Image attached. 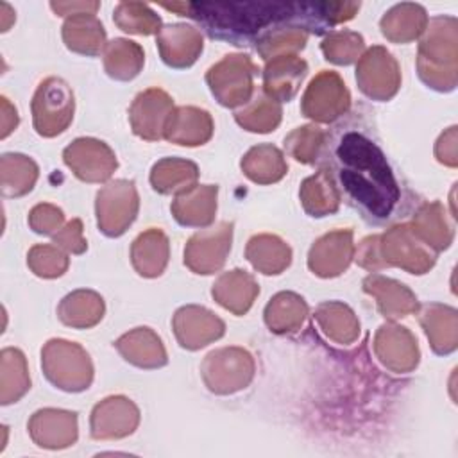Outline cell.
Returning a JSON list of instances; mask_svg holds the SVG:
<instances>
[{
	"mask_svg": "<svg viewBox=\"0 0 458 458\" xmlns=\"http://www.w3.org/2000/svg\"><path fill=\"white\" fill-rule=\"evenodd\" d=\"M29 222L36 233L50 234L52 231H55L61 225L63 211L50 204H39L30 211Z\"/></svg>",
	"mask_w": 458,
	"mask_h": 458,
	"instance_id": "obj_42",
	"label": "cell"
},
{
	"mask_svg": "<svg viewBox=\"0 0 458 458\" xmlns=\"http://www.w3.org/2000/svg\"><path fill=\"white\" fill-rule=\"evenodd\" d=\"M143 64V52L134 41L114 39L107 47L106 70L114 79H132Z\"/></svg>",
	"mask_w": 458,
	"mask_h": 458,
	"instance_id": "obj_35",
	"label": "cell"
},
{
	"mask_svg": "<svg viewBox=\"0 0 458 458\" xmlns=\"http://www.w3.org/2000/svg\"><path fill=\"white\" fill-rule=\"evenodd\" d=\"M306 68L302 59L290 55L276 57L265 68V91L274 100H290L306 75Z\"/></svg>",
	"mask_w": 458,
	"mask_h": 458,
	"instance_id": "obj_19",
	"label": "cell"
},
{
	"mask_svg": "<svg viewBox=\"0 0 458 458\" xmlns=\"http://www.w3.org/2000/svg\"><path fill=\"white\" fill-rule=\"evenodd\" d=\"M290 249L277 236H254L247 245L249 261L263 274H279L290 263Z\"/></svg>",
	"mask_w": 458,
	"mask_h": 458,
	"instance_id": "obj_28",
	"label": "cell"
},
{
	"mask_svg": "<svg viewBox=\"0 0 458 458\" xmlns=\"http://www.w3.org/2000/svg\"><path fill=\"white\" fill-rule=\"evenodd\" d=\"M351 236V231H335L322 236L310 250L308 265L313 274L329 277L344 272L352 258Z\"/></svg>",
	"mask_w": 458,
	"mask_h": 458,
	"instance_id": "obj_17",
	"label": "cell"
},
{
	"mask_svg": "<svg viewBox=\"0 0 458 458\" xmlns=\"http://www.w3.org/2000/svg\"><path fill=\"white\" fill-rule=\"evenodd\" d=\"M172 114V100L161 89L140 93L131 107V123L138 136L145 140H159Z\"/></svg>",
	"mask_w": 458,
	"mask_h": 458,
	"instance_id": "obj_13",
	"label": "cell"
},
{
	"mask_svg": "<svg viewBox=\"0 0 458 458\" xmlns=\"http://www.w3.org/2000/svg\"><path fill=\"white\" fill-rule=\"evenodd\" d=\"M361 48L363 38L354 32H338L322 43L326 59L338 64H349L354 59H358Z\"/></svg>",
	"mask_w": 458,
	"mask_h": 458,
	"instance_id": "obj_39",
	"label": "cell"
},
{
	"mask_svg": "<svg viewBox=\"0 0 458 458\" xmlns=\"http://www.w3.org/2000/svg\"><path fill=\"white\" fill-rule=\"evenodd\" d=\"M356 79L360 88L374 98H390L399 86V72L392 55L381 47L370 48L361 59Z\"/></svg>",
	"mask_w": 458,
	"mask_h": 458,
	"instance_id": "obj_11",
	"label": "cell"
},
{
	"mask_svg": "<svg viewBox=\"0 0 458 458\" xmlns=\"http://www.w3.org/2000/svg\"><path fill=\"white\" fill-rule=\"evenodd\" d=\"M32 114L41 136L63 132L73 116V95L68 84L55 77L41 82L32 100Z\"/></svg>",
	"mask_w": 458,
	"mask_h": 458,
	"instance_id": "obj_3",
	"label": "cell"
},
{
	"mask_svg": "<svg viewBox=\"0 0 458 458\" xmlns=\"http://www.w3.org/2000/svg\"><path fill=\"white\" fill-rule=\"evenodd\" d=\"M168 261V240L157 231L150 229L140 234L132 245V263L138 274L145 277L159 276Z\"/></svg>",
	"mask_w": 458,
	"mask_h": 458,
	"instance_id": "obj_24",
	"label": "cell"
},
{
	"mask_svg": "<svg viewBox=\"0 0 458 458\" xmlns=\"http://www.w3.org/2000/svg\"><path fill=\"white\" fill-rule=\"evenodd\" d=\"M363 290L377 299L379 310L385 317H404L417 308V299L413 297V293L404 284H399L392 279H385L381 276H369L363 281Z\"/></svg>",
	"mask_w": 458,
	"mask_h": 458,
	"instance_id": "obj_21",
	"label": "cell"
},
{
	"mask_svg": "<svg viewBox=\"0 0 458 458\" xmlns=\"http://www.w3.org/2000/svg\"><path fill=\"white\" fill-rule=\"evenodd\" d=\"M233 224H222L216 229L197 233L184 249V263L197 274H211L222 267L231 249Z\"/></svg>",
	"mask_w": 458,
	"mask_h": 458,
	"instance_id": "obj_10",
	"label": "cell"
},
{
	"mask_svg": "<svg viewBox=\"0 0 458 458\" xmlns=\"http://www.w3.org/2000/svg\"><path fill=\"white\" fill-rule=\"evenodd\" d=\"M317 320L324 331L338 342H351L360 331V324L352 317V311L338 302L322 304L317 311Z\"/></svg>",
	"mask_w": 458,
	"mask_h": 458,
	"instance_id": "obj_36",
	"label": "cell"
},
{
	"mask_svg": "<svg viewBox=\"0 0 458 458\" xmlns=\"http://www.w3.org/2000/svg\"><path fill=\"white\" fill-rule=\"evenodd\" d=\"M254 64L249 55H225L208 72V82L218 102L229 107L249 100L252 91Z\"/></svg>",
	"mask_w": 458,
	"mask_h": 458,
	"instance_id": "obj_5",
	"label": "cell"
},
{
	"mask_svg": "<svg viewBox=\"0 0 458 458\" xmlns=\"http://www.w3.org/2000/svg\"><path fill=\"white\" fill-rule=\"evenodd\" d=\"M216 209V186H193L175 199L172 211L182 225H208Z\"/></svg>",
	"mask_w": 458,
	"mask_h": 458,
	"instance_id": "obj_20",
	"label": "cell"
},
{
	"mask_svg": "<svg viewBox=\"0 0 458 458\" xmlns=\"http://www.w3.org/2000/svg\"><path fill=\"white\" fill-rule=\"evenodd\" d=\"M306 311L308 308L302 297L292 292H283V293H277L268 302L265 310V320L272 331L286 333V331L297 329L302 324Z\"/></svg>",
	"mask_w": 458,
	"mask_h": 458,
	"instance_id": "obj_30",
	"label": "cell"
},
{
	"mask_svg": "<svg viewBox=\"0 0 458 458\" xmlns=\"http://www.w3.org/2000/svg\"><path fill=\"white\" fill-rule=\"evenodd\" d=\"M34 442L41 447H68L77 438V417L73 411L39 410L29 422Z\"/></svg>",
	"mask_w": 458,
	"mask_h": 458,
	"instance_id": "obj_15",
	"label": "cell"
},
{
	"mask_svg": "<svg viewBox=\"0 0 458 458\" xmlns=\"http://www.w3.org/2000/svg\"><path fill=\"white\" fill-rule=\"evenodd\" d=\"M211 118L206 111L195 107H179L172 111L166 125L165 136L179 145H202L211 136Z\"/></svg>",
	"mask_w": 458,
	"mask_h": 458,
	"instance_id": "obj_18",
	"label": "cell"
},
{
	"mask_svg": "<svg viewBox=\"0 0 458 458\" xmlns=\"http://www.w3.org/2000/svg\"><path fill=\"white\" fill-rule=\"evenodd\" d=\"M166 41H174L177 45H159L161 55L166 64L170 66H190L195 59L197 54L202 50V38L186 25H172L166 27L161 36Z\"/></svg>",
	"mask_w": 458,
	"mask_h": 458,
	"instance_id": "obj_25",
	"label": "cell"
},
{
	"mask_svg": "<svg viewBox=\"0 0 458 458\" xmlns=\"http://www.w3.org/2000/svg\"><path fill=\"white\" fill-rule=\"evenodd\" d=\"M64 354L66 360H63V352L59 349V342L57 340H50L43 352H41V365L45 369L47 377L57 385L63 390L68 392H79L82 390L79 381L75 379L73 372L86 383H91V376H93V369L89 363V356L73 342H66L64 340Z\"/></svg>",
	"mask_w": 458,
	"mask_h": 458,
	"instance_id": "obj_4",
	"label": "cell"
},
{
	"mask_svg": "<svg viewBox=\"0 0 458 458\" xmlns=\"http://www.w3.org/2000/svg\"><path fill=\"white\" fill-rule=\"evenodd\" d=\"M236 120L240 125L247 127L254 132H268L274 131V127L281 120V107L274 98L258 97L254 106L247 111L236 113Z\"/></svg>",
	"mask_w": 458,
	"mask_h": 458,
	"instance_id": "obj_37",
	"label": "cell"
},
{
	"mask_svg": "<svg viewBox=\"0 0 458 458\" xmlns=\"http://www.w3.org/2000/svg\"><path fill=\"white\" fill-rule=\"evenodd\" d=\"M182 16L208 25L215 38L238 41L268 23L295 14L297 4H186Z\"/></svg>",
	"mask_w": 458,
	"mask_h": 458,
	"instance_id": "obj_2",
	"label": "cell"
},
{
	"mask_svg": "<svg viewBox=\"0 0 458 458\" xmlns=\"http://www.w3.org/2000/svg\"><path fill=\"white\" fill-rule=\"evenodd\" d=\"M16 174L2 175V190L5 195H23L32 190V184L38 177V166L32 159L21 154H5Z\"/></svg>",
	"mask_w": 458,
	"mask_h": 458,
	"instance_id": "obj_38",
	"label": "cell"
},
{
	"mask_svg": "<svg viewBox=\"0 0 458 458\" xmlns=\"http://www.w3.org/2000/svg\"><path fill=\"white\" fill-rule=\"evenodd\" d=\"M104 302L93 292L79 290L66 295L59 306V317L64 324L75 327H89L102 318Z\"/></svg>",
	"mask_w": 458,
	"mask_h": 458,
	"instance_id": "obj_29",
	"label": "cell"
},
{
	"mask_svg": "<svg viewBox=\"0 0 458 458\" xmlns=\"http://www.w3.org/2000/svg\"><path fill=\"white\" fill-rule=\"evenodd\" d=\"M116 347L127 361H132L138 367H161L166 363V352L161 340L148 327H138L132 333L123 335L116 342Z\"/></svg>",
	"mask_w": 458,
	"mask_h": 458,
	"instance_id": "obj_22",
	"label": "cell"
},
{
	"mask_svg": "<svg viewBox=\"0 0 458 458\" xmlns=\"http://www.w3.org/2000/svg\"><path fill=\"white\" fill-rule=\"evenodd\" d=\"M322 138H324V132L318 127L306 125V127H299L297 131H293L284 140V143L297 161L311 163L318 152Z\"/></svg>",
	"mask_w": 458,
	"mask_h": 458,
	"instance_id": "obj_40",
	"label": "cell"
},
{
	"mask_svg": "<svg viewBox=\"0 0 458 458\" xmlns=\"http://www.w3.org/2000/svg\"><path fill=\"white\" fill-rule=\"evenodd\" d=\"M301 199L306 211L313 216H324L326 213H333L338 208V193L326 170H320L302 182Z\"/></svg>",
	"mask_w": 458,
	"mask_h": 458,
	"instance_id": "obj_33",
	"label": "cell"
},
{
	"mask_svg": "<svg viewBox=\"0 0 458 458\" xmlns=\"http://www.w3.org/2000/svg\"><path fill=\"white\" fill-rule=\"evenodd\" d=\"M63 36L70 50L82 54H97L104 43L102 25L93 16L86 18L84 14L68 20L63 27Z\"/></svg>",
	"mask_w": 458,
	"mask_h": 458,
	"instance_id": "obj_34",
	"label": "cell"
},
{
	"mask_svg": "<svg viewBox=\"0 0 458 458\" xmlns=\"http://www.w3.org/2000/svg\"><path fill=\"white\" fill-rule=\"evenodd\" d=\"M349 107V91L333 72H322L315 77L302 98L306 116L318 122H333Z\"/></svg>",
	"mask_w": 458,
	"mask_h": 458,
	"instance_id": "obj_7",
	"label": "cell"
},
{
	"mask_svg": "<svg viewBox=\"0 0 458 458\" xmlns=\"http://www.w3.org/2000/svg\"><path fill=\"white\" fill-rule=\"evenodd\" d=\"M175 335L182 347L199 349L224 333V322L211 311L197 306L181 308L174 317Z\"/></svg>",
	"mask_w": 458,
	"mask_h": 458,
	"instance_id": "obj_16",
	"label": "cell"
},
{
	"mask_svg": "<svg viewBox=\"0 0 458 458\" xmlns=\"http://www.w3.org/2000/svg\"><path fill=\"white\" fill-rule=\"evenodd\" d=\"M397 345H392V342L385 336V333L379 329L376 336V351L379 360L394 369V370H410L417 365L419 361V349H417V340L411 336L406 327H397Z\"/></svg>",
	"mask_w": 458,
	"mask_h": 458,
	"instance_id": "obj_27",
	"label": "cell"
},
{
	"mask_svg": "<svg viewBox=\"0 0 458 458\" xmlns=\"http://www.w3.org/2000/svg\"><path fill=\"white\" fill-rule=\"evenodd\" d=\"M428 338L438 354L454 351L456 347V311L453 308L431 304L426 306L420 317Z\"/></svg>",
	"mask_w": 458,
	"mask_h": 458,
	"instance_id": "obj_26",
	"label": "cell"
},
{
	"mask_svg": "<svg viewBox=\"0 0 458 458\" xmlns=\"http://www.w3.org/2000/svg\"><path fill=\"white\" fill-rule=\"evenodd\" d=\"M385 243L379 247L385 256V265L392 263L410 270L411 274H424L433 263L435 256L417 243V234L410 225H397L383 236Z\"/></svg>",
	"mask_w": 458,
	"mask_h": 458,
	"instance_id": "obj_12",
	"label": "cell"
},
{
	"mask_svg": "<svg viewBox=\"0 0 458 458\" xmlns=\"http://www.w3.org/2000/svg\"><path fill=\"white\" fill-rule=\"evenodd\" d=\"M138 408L125 397H109L97 404L91 415L93 438H120L138 426Z\"/></svg>",
	"mask_w": 458,
	"mask_h": 458,
	"instance_id": "obj_14",
	"label": "cell"
},
{
	"mask_svg": "<svg viewBox=\"0 0 458 458\" xmlns=\"http://www.w3.org/2000/svg\"><path fill=\"white\" fill-rule=\"evenodd\" d=\"M202 370H204V379H206L209 390L218 392V394H231L240 388H245L250 381V379H247L236 372H231V370L254 372V363L247 351L233 347L229 352V367H227V352H225V349H220V351L211 352L206 358Z\"/></svg>",
	"mask_w": 458,
	"mask_h": 458,
	"instance_id": "obj_9",
	"label": "cell"
},
{
	"mask_svg": "<svg viewBox=\"0 0 458 458\" xmlns=\"http://www.w3.org/2000/svg\"><path fill=\"white\" fill-rule=\"evenodd\" d=\"M258 292L259 288L254 279L242 270H231L213 286V297L236 315H242L250 308Z\"/></svg>",
	"mask_w": 458,
	"mask_h": 458,
	"instance_id": "obj_23",
	"label": "cell"
},
{
	"mask_svg": "<svg viewBox=\"0 0 458 458\" xmlns=\"http://www.w3.org/2000/svg\"><path fill=\"white\" fill-rule=\"evenodd\" d=\"M242 168L252 181L263 184L279 181L286 172L283 154L272 145H259L250 148L242 161Z\"/></svg>",
	"mask_w": 458,
	"mask_h": 458,
	"instance_id": "obj_31",
	"label": "cell"
},
{
	"mask_svg": "<svg viewBox=\"0 0 458 458\" xmlns=\"http://www.w3.org/2000/svg\"><path fill=\"white\" fill-rule=\"evenodd\" d=\"M29 265L34 274L41 277H55L66 270L68 259L61 250L50 245H38L29 254Z\"/></svg>",
	"mask_w": 458,
	"mask_h": 458,
	"instance_id": "obj_41",
	"label": "cell"
},
{
	"mask_svg": "<svg viewBox=\"0 0 458 458\" xmlns=\"http://www.w3.org/2000/svg\"><path fill=\"white\" fill-rule=\"evenodd\" d=\"M336 157L345 191L372 216H388L399 200V188L383 152L365 136L347 132L340 140Z\"/></svg>",
	"mask_w": 458,
	"mask_h": 458,
	"instance_id": "obj_1",
	"label": "cell"
},
{
	"mask_svg": "<svg viewBox=\"0 0 458 458\" xmlns=\"http://www.w3.org/2000/svg\"><path fill=\"white\" fill-rule=\"evenodd\" d=\"M138 211V195L131 181H114L97 195L98 227L107 236L122 234L134 220Z\"/></svg>",
	"mask_w": 458,
	"mask_h": 458,
	"instance_id": "obj_6",
	"label": "cell"
},
{
	"mask_svg": "<svg viewBox=\"0 0 458 458\" xmlns=\"http://www.w3.org/2000/svg\"><path fill=\"white\" fill-rule=\"evenodd\" d=\"M197 179V166L190 161H181V159H163L154 165L152 174H150V182L154 190L161 193H170V191H188L193 181Z\"/></svg>",
	"mask_w": 458,
	"mask_h": 458,
	"instance_id": "obj_32",
	"label": "cell"
},
{
	"mask_svg": "<svg viewBox=\"0 0 458 458\" xmlns=\"http://www.w3.org/2000/svg\"><path fill=\"white\" fill-rule=\"evenodd\" d=\"M55 242L72 252H82L86 249V242L82 240L81 220H72L64 227V231L59 236H55Z\"/></svg>",
	"mask_w": 458,
	"mask_h": 458,
	"instance_id": "obj_43",
	"label": "cell"
},
{
	"mask_svg": "<svg viewBox=\"0 0 458 458\" xmlns=\"http://www.w3.org/2000/svg\"><path fill=\"white\" fill-rule=\"evenodd\" d=\"M64 163L82 181H104L116 168V159L104 141L91 138L75 140L64 148Z\"/></svg>",
	"mask_w": 458,
	"mask_h": 458,
	"instance_id": "obj_8",
	"label": "cell"
}]
</instances>
